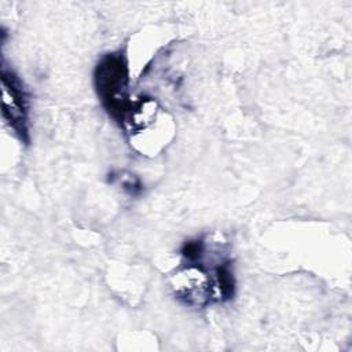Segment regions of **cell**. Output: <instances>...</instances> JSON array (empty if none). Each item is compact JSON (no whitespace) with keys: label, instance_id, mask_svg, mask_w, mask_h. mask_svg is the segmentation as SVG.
Returning <instances> with one entry per match:
<instances>
[{"label":"cell","instance_id":"cell-4","mask_svg":"<svg viewBox=\"0 0 352 352\" xmlns=\"http://www.w3.org/2000/svg\"><path fill=\"white\" fill-rule=\"evenodd\" d=\"M213 278L217 290V297L221 301L232 298L235 293V279L230 261H221L213 268Z\"/></svg>","mask_w":352,"mask_h":352},{"label":"cell","instance_id":"cell-5","mask_svg":"<svg viewBox=\"0 0 352 352\" xmlns=\"http://www.w3.org/2000/svg\"><path fill=\"white\" fill-rule=\"evenodd\" d=\"M206 250V245L204 239H191L184 242L182 246V256L187 260V263H201Z\"/></svg>","mask_w":352,"mask_h":352},{"label":"cell","instance_id":"cell-2","mask_svg":"<svg viewBox=\"0 0 352 352\" xmlns=\"http://www.w3.org/2000/svg\"><path fill=\"white\" fill-rule=\"evenodd\" d=\"M173 296L184 305L202 308L219 300L213 272L202 263H187L169 279Z\"/></svg>","mask_w":352,"mask_h":352},{"label":"cell","instance_id":"cell-6","mask_svg":"<svg viewBox=\"0 0 352 352\" xmlns=\"http://www.w3.org/2000/svg\"><path fill=\"white\" fill-rule=\"evenodd\" d=\"M120 182H121L122 188H124L126 192H129L131 195H138V194H140V191H142V188H143L140 180H139L138 177H135L133 175H129L128 177L121 176V177H120Z\"/></svg>","mask_w":352,"mask_h":352},{"label":"cell","instance_id":"cell-1","mask_svg":"<svg viewBox=\"0 0 352 352\" xmlns=\"http://www.w3.org/2000/svg\"><path fill=\"white\" fill-rule=\"evenodd\" d=\"M94 85L104 110L121 126L132 104L129 69L124 52H109L99 59L94 70Z\"/></svg>","mask_w":352,"mask_h":352},{"label":"cell","instance_id":"cell-3","mask_svg":"<svg viewBox=\"0 0 352 352\" xmlns=\"http://www.w3.org/2000/svg\"><path fill=\"white\" fill-rule=\"evenodd\" d=\"M1 114L15 136L29 143V104L23 84L8 67H1Z\"/></svg>","mask_w":352,"mask_h":352}]
</instances>
